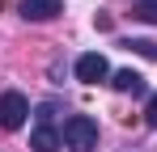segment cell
Returning a JSON list of instances; mask_svg holds the SVG:
<instances>
[{
  "mask_svg": "<svg viewBox=\"0 0 157 152\" xmlns=\"http://www.w3.org/2000/svg\"><path fill=\"white\" fill-rule=\"evenodd\" d=\"M17 9H21L26 21H51V17L64 13V0H21Z\"/></svg>",
  "mask_w": 157,
  "mask_h": 152,
  "instance_id": "obj_4",
  "label": "cell"
},
{
  "mask_svg": "<svg viewBox=\"0 0 157 152\" xmlns=\"http://www.w3.org/2000/svg\"><path fill=\"white\" fill-rule=\"evenodd\" d=\"M144 123H149V127L157 131V93L149 97V106H144Z\"/></svg>",
  "mask_w": 157,
  "mask_h": 152,
  "instance_id": "obj_9",
  "label": "cell"
},
{
  "mask_svg": "<svg viewBox=\"0 0 157 152\" xmlns=\"http://www.w3.org/2000/svg\"><path fill=\"white\" fill-rule=\"evenodd\" d=\"M123 47L136 51V55H144V59H157V42H153V38H128Z\"/></svg>",
  "mask_w": 157,
  "mask_h": 152,
  "instance_id": "obj_7",
  "label": "cell"
},
{
  "mask_svg": "<svg viewBox=\"0 0 157 152\" xmlns=\"http://www.w3.org/2000/svg\"><path fill=\"white\" fill-rule=\"evenodd\" d=\"M110 89H115V93H132V97H140V93H144V76L132 72V68H119V72H110Z\"/></svg>",
  "mask_w": 157,
  "mask_h": 152,
  "instance_id": "obj_5",
  "label": "cell"
},
{
  "mask_svg": "<svg viewBox=\"0 0 157 152\" xmlns=\"http://www.w3.org/2000/svg\"><path fill=\"white\" fill-rule=\"evenodd\" d=\"M106 76H110L106 55L89 51V55H81V59H77V80H81V85H98V80H106Z\"/></svg>",
  "mask_w": 157,
  "mask_h": 152,
  "instance_id": "obj_3",
  "label": "cell"
},
{
  "mask_svg": "<svg viewBox=\"0 0 157 152\" xmlns=\"http://www.w3.org/2000/svg\"><path fill=\"white\" fill-rule=\"evenodd\" d=\"M64 148L72 152H94L98 148V123L89 118V114H72V118H64Z\"/></svg>",
  "mask_w": 157,
  "mask_h": 152,
  "instance_id": "obj_1",
  "label": "cell"
},
{
  "mask_svg": "<svg viewBox=\"0 0 157 152\" xmlns=\"http://www.w3.org/2000/svg\"><path fill=\"white\" fill-rule=\"evenodd\" d=\"M30 148L34 152H59L64 148V135H59V131H55V127H34V131H30Z\"/></svg>",
  "mask_w": 157,
  "mask_h": 152,
  "instance_id": "obj_6",
  "label": "cell"
},
{
  "mask_svg": "<svg viewBox=\"0 0 157 152\" xmlns=\"http://www.w3.org/2000/svg\"><path fill=\"white\" fill-rule=\"evenodd\" d=\"M132 13H136L140 21H153L157 25V0H132Z\"/></svg>",
  "mask_w": 157,
  "mask_h": 152,
  "instance_id": "obj_8",
  "label": "cell"
},
{
  "mask_svg": "<svg viewBox=\"0 0 157 152\" xmlns=\"http://www.w3.org/2000/svg\"><path fill=\"white\" fill-rule=\"evenodd\" d=\"M26 114H30V101H26V93L9 89V93L0 97V127H4V131H17V127L26 123Z\"/></svg>",
  "mask_w": 157,
  "mask_h": 152,
  "instance_id": "obj_2",
  "label": "cell"
}]
</instances>
